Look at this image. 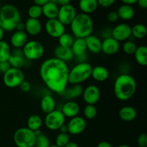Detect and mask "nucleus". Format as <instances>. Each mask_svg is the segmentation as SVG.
<instances>
[{
    "label": "nucleus",
    "instance_id": "obj_3",
    "mask_svg": "<svg viewBox=\"0 0 147 147\" xmlns=\"http://www.w3.org/2000/svg\"><path fill=\"white\" fill-rule=\"evenodd\" d=\"M70 30L76 38H86L93 32V21L88 14L79 13L70 24Z\"/></svg>",
    "mask_w": 147,
    "mask_h": 147
},
{
    "label": "nucleus",
    "instance_id": "obj_33",
    "mask_svg": "<svg viewBox=\"0 0 147 147\" xmlns=\"http://www.w3.org/2000/svg\"><path fill=\"white\" fill-rule=\"evenodd\" d=\"M7 61L9 63L11 67H13V68L21 69L22 67H24L25 64V60L23 56L15 55L12 54H11Z\"/></svg>",
    "mask_w": 147,
    "mask_h": 147
},
{
    "label": "nucleus",
    "instance_id": "obj_42",
    "mask_svg": "<svg viewBox=\"0 0 147 147\" xmlns=\"http://www.w3.org/2000/svg\"><path fill=\"white\" fill-rule=\"evenodd\" d=\"M98 6L103 7V8H107L113 5L116 0H97Z\"/></svg>",
    "mask_w": 147,
    "mask_h": 147
},
{
    "label": "nucleus",
    "instance_id": "obj_4",
    "mask_svg": "<svg viewBox=\"0 0 147 147\" xmlns=\"http://www.w3.org/2000/svg\"><path fill=\"white\" fill-rule=\"evenodd\" d=\"M21 22V14L15 6L5 4L0 9V27L4 32L15 30L16 26Z\"/></svg>",
    "mask_w": 147,
    "mask_h": 147
},
{
    "label": "nucleus",
    "instance_id": "obj_39",
    "mask_svg": "<svg viewBox=\"0 0 147 147\" xmlns=\"http://www.w3.org/2000/svg\"><path fill=\"white\" fill-rule=\"evenodd\" d=\"M50 146V142L48 136L45 134H41L36 137L34 147H49Z\"/></svg>",
    "mask_w": 147,
    "mask_h": 147
},
{
    "label": "nucleus",
    "instance_id": "obj_48",
    "mask_svg": "<svg viewBox=\"0 0 147 147\" xmlns=\"http://www.w3.org/2000/svg\"><path fill=\"white\" fill-rule=\"evenodd\" d=\"M138 5L141 7V8L144 9H146L147 7V0H137V2Z\"/></svg>",
    "mask_w": 147,
    "mask_h": 147
},
{
    "label": "nucleus",
    "instance_id": "obj_21",
    "mask_svg": "<svg viewBox=\"0 0 147 147\" xmlns=\"http://www.w3.org/2000/svg\"><path fill=\"white\" fill-rule=\"evenodd\" d=\"M119 116L123 121L131 122L136 119V116H137V111H136V109L132 106H123L119 110Z\"/></svg>",
    "mask_w": 147,
    "mask_h": 147
},
{
    "label": "nucleus",
    "instance_id": "obj_31",
    "mask_svg": "<svg viewBox=\"0 0 147 147\" xmlns=\"http://www.w3.org/2000/svg\"><path fill=\"white\" fill-rule=\"evenodd\" d=\"M147 34L146 27L143 24L138 23L131 27V36L137 40H142Z\"/></svg>",
    "mask_w": 147,
    "mask_h": 147
},
{
    "label": "nucleus",
    "instance_id": "obj_53",
    "mask_svg": "<svg viewBox=\"0 0 147 147\" xmlns=\"http://www.w3.org/2000/svg\"><path fill=\"white\" fill-rule=\"evenodd\" d=\"M59 131H60V133H68V132H67V124H65V123L64 125H63V126H61V128L59 129Z\"/></svg>",
    "mask_w": 147,
    "mask_h": 147
},
{
    "label": "nucleus",
    "instance_id": "obj_17",
    "mask_svg": "<svg viewBox=\"0 0 147 147\" xmlns=\"http://www.w3.org/2000/svg\"><path fill=\"white\" fill-rule=\"evenodd\" d=\"M28 41V34L25 31H15L10 37V45L14 48L22 49Z\"/></svg>",
    "mask_w": 147,
    "mask_h": 147
},
{
    "label": "nucleus",
    "instance_id": "obj_11",
    "mask_svg": "<svg viewBox=\"0 0 147 147\" xmlns=\"http://www.w3.org/2000/svg\"><path fill=\"white\" fill-rule=\"evenodd\" d=\"M45 29L50 37L58 39L65 32V26L62 24L57 19L47 20L45 24Z\"/></svg>",
    "mask_w": 147,
    "mask_h": 147
},
{
    "label": "nucleus",
    "instance_id": "obj_40",
    "mask_svg": "<svg viewBox=\"0 0 147 147\" xmlns=\"http://www.w3.org/2000/svg\"><path fill=\"white\" fill-rule=\"evenodd\" d=\"M137 143L139 147L147 146V135L146 134H141L137 139Z\"/></svg>",
    "mask_w": 147,
    "mask_h": 147
},
{
    "label": "nucleus",
    "instance_id": "obj_50",
    "mask_svg": "<svg viewBox=\"0 0 147 147\" xmlns=\"http://www.w3.org/2000/svg\"><path fill=\"white\" fill-rule=\"evenodd\" d=\"M16 31H24V23L20 22L16 26Z\"/></svg>",
    "mask_w": 147,
    "mask_h": 147
},
{
    "label": "nucleus",
    "instance_id": "obj_41",
    "mask_svg": "<svg viewBox=\"0 0 147 147\" xmlns=\"http://www.w3.org/2000/svg\"><path fill=\"white\" fill-rule=\"evenodd\" d=\"M19 88L23 93H28L31 90V84L29 83L27 80H24V81L22 82L21 84L20 85Z\"/></svg>",
    "mask_w": 147,
    "mask_h": 147
},
{
    "label": "nucleus",
    "instance_id": "obj_30",
    "mask_svg": "<svg viewBox=\"0 0 147 147\" xmlns=\"http://www.w3.org/2000/svg\"><path fill=\"white\" fill-rule=\"evenodd\" d=\"M42 124V119L41 118V116L37 114L31 115L27 120V128L33 131L40 130Z\"/></svg>",
    "mask_w": 147,
    "mask_h": 147
},
{
    "label": "nucleus",
    "instance_id": "obj_32",
    "mask_svg": "<svg viewBox=\"0 0 147 147\" xmlns=\"http://www.w3.org/2000/svg\"><path fill=\"white\" fill-rule=\"evenodd\" d=\"M11 54V50L9 45L6 41L0 42V62L7 61Z\"/></svg>",
    "mask_w": 147,
    "mask_h": 147
},
{
    "label": "nucleus",
    "instance_id": "obj_25",
    "mask_svg": "<svg viewBox=\"0 0 147 147\" xmlns=\"http://www.w3.org/2000/svg\"><path fill=\"white\" fill-rule=\"evenodd\" d=\"M117 12L119 18L124 21H129L134 18L135 15L134 9L132 6L127 4H122L118 8Z\"/></svg>",
    "mask_w": 147,
    "mask_h": 147
},
{
    "label": "nucleus",
    "instance_id": "obj_18",
    "mask_svg": "<svg viewBox=\"0 0 147 147\" xmlns=\"http://www.w3.org/2000/svg\"><path fill=\"white\" fill-rule=\"evenodd\" d=\"M62 113L65 118L72 119L73 117L78 116L80 111V107L78 103L73 100H69L66 102L62 107Z\"/></svg>",
    "mask_w": 147,
    "mask_h": 147
},
{
    "label": "nucleus",
    "instance_id": "obj_24",
    "mask_svg": "<svg viewBox=\"0 0 147 147\" xmlns=\"http://www.w3.org/2000/svg\"><path fill=\"white\" fill-rule=\"evenodd\" d=\"M55 100L53 96L50 95H45L42 98L41 101H40V109L43 113L47 114L55 110Z\"/></svg>",
    "mask_w": 147,
    "mask_h": 147
},
{
    "label": "nucleus",
    "instance_id": "obj_35",
    "mask_svg": "<svg viewBox=\"0 0 147 147\" xmlns=\"http://www.w3.org/2000/svg\"><path fill=\"white\" fill-rule=\"evenodd\" d=\"M136 48H137V45L132 40H126L123 42V45H122L123 52L125 54L129 55H132L134 54Z\"/></svg>",
    "mask_w": 147,
    "mask_h": 147
},
{
    "label": "nucleus",
    "instance_id": "obj_6",
    "mask_svg": "<svg viewBox=\"0 0 147 147\" xmlns=\"http://www.w3.org/2000/svg\"><path fill=\"white\" fill-rule=\"evenodd\" d=\"M36 137L33 131L27 127H22L15 131L13 140L17 147H34Z\"/></svg>",
    "mask_w": 147,
    "mask_h": 147
},
{
    "label": "nucleus",
    "instance_id": "obj_15",
    "mask_svg": "<svg viewBox=\"0 0 147 147\" xmlns=\"http://www.w3.org/2000/svg\"><path fill=\"white\" fill-rule=\"evenodd\" d=\"M120 49V42L113 39L109 37L103 40L101 42V51L107 55H113L117 53Z\"/></svg>",
    "mask_w": 147,
    "mask_h": 147
},
{
    "label": "nucleus",
    "instance_id": "obj_19",
    "mask_svg": "<svg viewBox=\"0 0 147 147\" xmlns=\"http://www.w3.org/2000/svg\"><path fill=\"white\" fill-rule=\"evenodd\" d=\"M54 56L55 58L66 63L67 62H70L74 59V55L71 49L68 47H61L60 45H57L54 49Z\"/></svg>",
    "mask_w": 147,
    "mask_h": 147
},
{
    "label": "nucleus",
    "instance_id": "obj_49",
    "mask_svg": "<svg viewBox=\"0 0 147 147\" xmlns=\"http://www.w3.org/2000/svg\"><path fill=\"white\" fill-rule=\"evenodd\" d=\"M97 147H113L111 143L106 142V141H103V142H99L98 144L97 145Z\"/></svg>",
    "mask_w": 147,
    "mask_h": 147
},
{
    "label": "nucleus",
    "instance_id": "obj_37",
    "mask_svg": "<svg viewBox=\"0 0 147 147\" xmlns=\"http://www.w3.org/2000/svg\"><path fill=\"white\" fill-rule=\"evenodd\" d=\"M28 14L29 18L32 19H38L42 15V7H40L36 4L30 6V8L28 9Z\"/></svg>",
    "mask_w": 147,
    "mask_h": 147
},
{
    "label": "nucleus",
    "instance_id": "obj_13",
    "mask_svg": "<svg viewBox=\"0 0 147 147\" xmlns=\"http://www.w3.org/2000/svg\"><path fill=\"white\" fill-rule=\"evenodd\" d=\"M81 96L87 105H95L100 100V90L96 85H90L83 89Z\"/></svg>",
    "mask_w": 147,
    "mask_h": 147
},
{
    "label": "nucleus",
    "instance_id": "obj_47",
    "mask_svg": "<svg viewBox=\"0 0 147 147\" xmlns=\"http://www.w3.org/2000/svg\"><path fill=\"white\" fill-rule=\"evenodd\" d=\"M33 1H34V4L40 6V7H42L45 4L48 3L50 0H33Z\"/></svg>",
    "mask_w": 147,
    "mask_h": 147
},
{
    "label": "nucleus",
    "instance_id": "obj_5",
    "mask_svg": "<svg viewBox=\"0 0 147 147\" xmlns=\"http://www.w3.org/2000/svg\"><path fill=\"white\" fill-rule=\"evenodd\" d=\"M92 67L90 63H77L71 70H69L68 83L71 85L81 84L91 77Z\"/></svg>",
    "mask_w": 147,
    "mask_h": 147
},
{
    "label": "nucleus",
    "instance_id": "obj_45",
    "mask_svg": "<svg viewBox=\"0 0 147 147\" xmlns=\"http://www.w3.org/2000/svg\"><path fill=\"white\" fill-rule=\"evenodd\" d=\"M11 68L9 63L8 61H4V62H0V73L4 74L7 71H8L9 69Z\"/></svg>",
    "mask_w": 147,
    "mask_h": 147
},
{
    "label": "nucleus",
    "instance_id": "obj_16",
    "mask_svg": "<svg viewBox=\"0 0 147 147\" xmlns=\"http://www.w3.org/2000/svg\"><path fill=\"white\" fill-rule=\"evenodd\" d=\"M24 31L30 36H37L42 31L41 22L38 19L28 18L24 22Z\"/></svg>",
    "mask_w": 147,
    "mask_h": 147
},
{
    "label": "nucleus",
    "instance_id": "obj_58",
    "mask_svg": "<svg viewBox=\"0 0 147 147\" xmlns=\"http://www.w3.org/2000/svg\"><path fill=\"white\" fill-rule=\"evenodd\" d=\"M24 1H29V0H24Z\"/></svg>",
    "mask_w": 147,
    "mask_h": 147
},
{
    "label": "nucleus",
    "instance_id": "obj_27",
    "mask_svg": "<svg viewBox=\"0 0 147 147\" xmlns=\"http://www.w3.org/2000/svg\"><path fill=\"white\" fill-rule=\"evenodd\" d=\"M42 15H44L47 20L57 19L59 10L57 4L49 1L48 3L42 7Z\"/></svg>",
    "mask_w": 147,
    "mask_h": 147
},
{
    "label": "nucleus",
    "instance_id": "obj_1",
    "mask_svg": "<svg viewBox=\"0 0 147 147\" xmlns=\"http://www.w3.org/2000/svg\"><path fill=\"white\" fill-rule=\"evenodd\" d=\"M69 68L67 63L55 57L45 60L40 67V76L46 87L63 96L68 83Z\"/></svg>",
    "mask_w": 147,
    "mask_h": 147
},
{
    "label": "nucleus",
    "instance_id": "obj_23",
    "mask_svg": "<svg viewBox=\"0 0 147 147\" xmlns=\"http://www.w3.org/2000/svg\"><path fill=\"white\" fill-rule=\"evenodd\" d=\"M91 77L97 82H104L109 78V70L104 66L98 65L92 68Z\"/></svg>",
    "mask_w": 147,
    "mask_h": 147
},
{
    "label": "nucleus",
    "instance_id": "obj_34",
    "mask_svg": "<svg viewBox=\"0 0 147 147\" xmlns=\"http://www.w3.org/2000/svg\"><path fill=\"white\" fill-rule=\"evenodd\" d=\"M57 40H58V45L63 47H68V48L71 47L73 41H74L73 35L66 32L62 34Z\"/></svg>",
    "mask_w": 147,
    "mask_h": 147
},
{
    "label": "nucleus",
    "instance_id": "obj_20",
    "mask_svg": "<svg viewBox=\"0 0 147 147\" xmlns=\"http://www.w3.org/2000/svg\"><path fill=\"white\" fill-rule=\"evenodd\" d=\"M85 40H86V46H87V50H89L90 53L93 54H98L101 52L102 41L100 38L91 34L85 38Z\"/></svg>",
    "mask_w": 147,
    "mask_h": 147
},
{
    "label": "nucleus",
    "instance_id": "obj_36",
    "mask_svg": "<svg viewBox=\"0 0 147 147\" xmlns=\"http://www.w3.org/2000/svg\"><path fill=\"white\" fill-rule=\"evenodd\" d=\"M83 115L88 120L95 119L97 116V109L95 105H86L83 109Z\"/></svg>",
    "mask_w": 147,
    "mask_h": 147
},
{
    "label": "nucleus",
    "instance_id": "obj_7",
    "mask_svg": "<svg viewBox=\"0 0 147 147\" xmlns=\"http://www.w3.org/2000/svg\"><path fill=\"white\" fill-rule=\"evenodd\" d=\"M24 58L29 60H37L42 58L45 53L43 45L37 40H30L22 48Z\"/></svg>",
    "mask_w": 147,
    "mask_h": 147
},
{
    "label": "nucleus",
    "instance_id": "obj_10",
    "mask_svg": "<svg viewBox=\"0 0 147 147\" xmlns=\"http://www.w3.org/2000/svg\"><path fill=\"white\" fill-rule=\"evenodd\" d=\"M77 14L76 9L72 4L61 6L59 7L57 19L65 26L70 25Z\"/></svg>",
    "mask_w": 147,
    "mask_h": 147
},
{
    "label": "nucleus",
    "instance_id": "obj_28",
    "mask_svg": "<svg viewBox=\"0 0 147 147\" xmlns=\"http://www.w3.org/2000/svg\"><path fill=\"white\" fill-rule=\"evenodd\" d=\"M83 91V87L80 84L72 85L71 87L67 88L65 89L63 96H65V98L67 100H72L73 99L81 96Z\"/></svg>",
    "mask_w": 147,
    "mask_h": 147
},
{
    "label": "nucleus",
    "instance_id": "obj_38",
    "mask_svg": "<svg viewBox=\"0 0 147 147\" xmlns=\"http://www.w3.org/2000/svg\"><path fill=\"white\" fill-rule=\"evenodd\" d=\"M70 136L68 133H59L55 139V145L59 147L65 146L70 142Z\"/></svg>",
    "mask_w": 147,
    "mask_h": 147
},
{
    "label": "nucleus",
    "instance_id": "obj_8",
    "mask_svg": "<svg viewBox=\"0 0 147 147\" xmlns=\"http://www.w3.org/2000/svg\"><path fill=\"white\" fill-rule=\"evenodd\" d=\"M24 80V74L21 69L11 67L3 74V83L9 88H14L20 86Z\"/></svg>",
    "mask_w": 147,
    "mask_h": 147
},
{
    "label": "nucleus",
    "instance_id": "obj_55",
    "mask_svg": "<svg viewBox=\"0 0 147 147\" xmlns=\"http://www.w3.org/2000/svg\"><path fill=\"white\" fill-rule=\"evenodd\" d=\"M4 32H5L3 30V29L0 27V42L3 40V38H4Z\"/></svg>",
    "mask_w": 147,
    "mask_h": 147
},
{
    "label": "nucleus",
    "instance_id": "obj_43",
    "mask_svg": "<svg viewBox=\"0 0 147 147\" xmlns=\"http://www.w3.org/2000/svg\"><path fill=\"white\" fill-rule=\"evenodd\" d=\"M100 36L102 38L104 39L109 38V37H112V28L111 27H106V28L103 29L100 32Z\"/></svg>",
    "mask_w": 147,
    "mask_h": 147
},
{
    "label": "nucleus",
    "instance_id": "obj_57",
    "mask_svg": "<svg viewBox=\"0 0 147 147\" xmlns=\"http://www.w3.org/2000/svg\"><path fill=\"white\" fill-rule=\"evenodd\" d=\"M49 147H59V146H56V145H55H55H50V146H49Z\"/></svg>",
    "mask_w": 147,
    "mask_h": 147
},
{
    "label": "nucleus",
    "instance_id": "obj_12",
    "mask_svg": "<svg viewBox=\"0 0 147 147\" xmlns=\"http://www.w3.org/2000/svg\"><path fill=\"white\" fill-rule=\"evenodd\" d=\"M131 37V27L126 23H121L112 28V37L118 42H125Z\"/></svg>",
    "mask_w": 147,
    "mask_h": 147
},
{
    "label": "nucleus",
    "instance_id": "obj_9",
    "mask_svg": "<svg viewBox=\"0 0 147 147\" xmlns=\"http://www.w3.org/2000/svg\"><path fill=\"white\" fill-rule=\"evenodd\" d=\"M45 126L51 131H57L65 123V117L59 109L46 114L44 119Z\"/></svg>",
    "mask_w": 147,
    "mask_h": 147
},
{
    "label": "nucleus",
    "instance_id": "obj_54",
    "mask_svg": "<svg viewBox=\"0 0 147 147\" xmlns=\"http://www.w3.org/2000/svg\"><path fill=\"white\" fill-rule=\"evenodd\" d=\"M64 147H79V146L76 143V142H70L65 146Z\"/></svg>",
    "mask_w": 147,
    "mask_h": 147
},
{
    "label": "nucleus",
    "instance_id": "obj_51",
    "mask_svg": "<svg viewBox=\"0 0 147 147\" xmlns=\"http://www.w3.org/2000/svg\"><path fill=\"white\" fill-rule=\"evenodd\" d=\"M70 1H71V0H57V4H59L61 7V6L70 4Z\"/></svg>",
    "mask_w": 147,
    "mask_h": 147
},
{
    "label": "nucleus",
    "instance_id": "obj_44",
    "mask_svg": "<svg viewBox=\"0 0 147 147\" xmlns=\"http://www.w3.org/2000/svg\"><path fill=\"white\" fill-rule=\"evenodd\" d=\"M119 16H118L117 12L116 11H112L108 14L107 15V20L108 21L110 22L111 23L116 22L119 20Z\"/></svg>",
    "mask_w": 147,
    "mask_h": 147
},
{
    "label": "nucleus",
    "instance_id": "obj_22",
    "mask_svg": "<svg viewBox=\"0 0 147 147\" xmlns=\"http://www.w3.org/2000/svg\"><path fill=\"white\" fill-rule=\"evenodd\" d=\"M78 7L81 13L89 15L97 10L98 4L97 0H80Z\"/></svg>",
    "mask_w": 147,
    "mask_h": 147
},
{
    "label": "nucleus",
    "instance_id": "obj_14",
    "mask_svg": "<svg viewBox=\"0 0 147 147\" xmlns=\"http://www.w3.org/2000/svg\"><path fill=\"white\" fill-rule=\"evenodd\" d=\"M86 126L87 123L84 118L77 116L70 119L67 123V132L71 135H79L84 131Z\"/></svg>",
    "mask_w": 147,
    "mask_h": 147
},
{
    "label": "nucleus",
    "instance_id": "obj_26",
    "mask_svg": "<svg viewBox=\"0 0 147 147\" xmlns=\"http://www.w3.org/2000/svg\"><path fill=\"white\" fill-rule=\"evenodd\" d=\"M70 49H71L72 52H73V55H74V57H78V56L86 54L88 50L85 39H74V41H73V43Z\"/></svg>",
    "mask_w": 147,
    "mask_h": 147
},
{
    "label": "nucleus",
    "instance_id": "obj_2",
    "mask_svg": "<svg viewBox=\"0 0 147 147\" xmlns=\"http://www.w3.org/2000/svg\"><path fill=\"white\" fill-rule=\"evenodd\" d=\"M114 95L118 100L126 101L134 96L136 91V82L133 76L122 73L116 78L113 86Z\"/></svg>",
    "mask_w": 147,
    "mask_h": 147
},
{
    "label": "nucleus",
    "instance_id": "obj_56",
    "mask_svg": "<svg viewBox=\"0 0 147 147\" xmlns=\"http://www.w3.org/2000/svg\"><path fill=\"white\" fill-rule=\"evenodd\" d=\"M116 147H131V146H129V145H127V144H122V145H119V146H118Z\"/></svg>",
    "mask_w": 147,
    "mask_h": 147
},
{
    "label": "nucleus",
    "instance_id": "obj_52",
    "mask_svg": "<svg viewBox=\"0 0 147 147\" xmlns=\"http://www.w3.org/2000/svg\"><path fill=\"white\" fill-rule=\"evenodd\" d=\"M123 4H127V5L132 6L133 4H136L137 0H121Z\"/></svg>",
    "mask_w": 147,
    "mask_h": 147
},
{
    "label": "nucleus",
    "instance_id": "obj_46",
    "mask_svg": "<svg viewBox=\"0 0 147 147\" xmlns=\"http://www.w3.org/2000/svg\"><path fill=\"white\" fill-rule=\"evenodd\" d=\"M74 58H76V60H77L78 63H85L86 62V60H87V55L84 54V55H82L80 56H78V57H74Z\"/></svg>",
    "mask_w": 147,
    "mask_h": 147
},
{
    "label": "nucleus",
    "instance_id": "obj_29",
    "mask_svg": "<svg viewBox=\"0 0 147 147\" xmlns=\"http://www.w3.org/2000/svg\"><path fill=\"white\" fill-rule=\"evenodd\" d=\"M133 55L138 64L141 66L147 65V47L146 46L141 45L137 47Z\"/></svg>",
    "mask_w": 147,
    "mask_h": 147
}]
</instances>
